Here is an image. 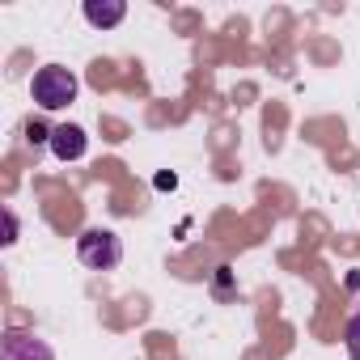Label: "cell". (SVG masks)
<instances>
[{
  "label": "cell",
  "instance_id": "6da1fadb",
  "mask_svg": "<svg viewBox=\"0 0 360 360\" xmlns=\"http://www.w3.org/2000/svg\"><path fill=\"white\" fill-rule=\"evenodd\" d=\"M77 72L72 68H64V64H47V68H39L34 72V81H30V94H34V102L43 106V110H60V106H68L72 98H77Z\"/></svg>",
  "mask_w": 360,
  "mask_h": 360
},
{
  "label": "cell",
  "instance_id": "7a4b0ae2",
  "mask_svg": "<svg viewBox=\"0 0 360 360\" xmlns=\"http://www.w3.org/2000/svg\"><path fill=\"white\" fill-rule=\"evenodd\" d=\"M77 259L89 267V271H115L119 263H123V242H119V233H110V229H85L81 238H77Z\"/></svg>",
  "mask_w": 360,
  "mask_h": 360
},
{
  "label": "cell",
  "instance_id": "3957f363",
  "mask_svg": "<svg viewBox=\"0 0 360 360\" xmlns=\"http://www.w3.org/2000/svg\"><path fill=\"white\" fill-rule=\"evenodd\" d=\"M0 360H56L51 343L30 335V330H9L5 343H0Z\"/></svg>",
  "mask_w": 360,
  "mask_h": 360
},
{
  "label": "cell",
  "instance_id": "277c9868",
  "mask_svg": "<svg viewBox=\"0 0 360 360\" xmlns=\"http://www.w3.org/2000/svg\"><path fill=\"white\" fill-rule=\"evenodd\" d=\"M85 148H89V136H85L77 123H60V127H51V153H56L60 161H81Z\"/></svg>",
  "mask_w": 360,
  "mask_h": 360
},
{
  "label": "cell",
  "instance_id": "5b68a950",
  "mask_svg": "<svg viewBox=\"0 0 360 360\" xmlns=\"http://www.w3.org/2000/svg\"><path fill=\"white\" fill-rule=\"evenodd\" d=\"M127 18V5L123 0H85V22L98 26V30H110Z\"/></svg>",
  "mask_w": 360,
  "mask_h": 360
},
{
  "label": "cell",
  "instance_id": "8992f818",
  "mask_svg": "<svg viewBox=\"0 0 360 360\" xmlns=\"http://www.w3.org/2000/svg\"><path fill=\"white\" fill-rule=\"evenodd\" d=\"M343 347H347V360H360V314L347 322V330H343Z\"/></svg>",
  "mask_w": 360,
  "mask_h": 360
},
{
  "label": "cell",
  "instance_id": "52a82bcc",
  "mask_svg": "<svg viewBox=\"0 0 360 360\" xmlns=\"http://www.w3.org/2000/svg\"><path fill=\"white\" fill-rule=\"evenodd\" d=\"M26 131H30V140H34V144H43V140H47V144H51V131H47V127H43V123H30V127H26Z\"/></svg>",
  "mask_w": 360,
  "mask_h": 360
},
{
  "label": "cell",
  "instance_id": "ba28073f",
  "mask_svg": "<svg viewBox=\"0 0 360 360\" xmlns=\"http://www.w3.org/2000/svg\"><path fill=\"white\" fill-rule=\"evenodd\" d=\"M5 242H18V217L5 212Z\"/></svg>",
  "mask_w": 360,
  "mask_h": 360
}]
</instances>
